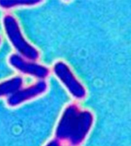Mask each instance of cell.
<instances>
[{"instance_id": "obj_9", "label": "cell", "mask_w": 131, "mask_h": 146, "mask_svg": "<svg viewBox=\"0 0 131 146\" xmlns=\"http://www.w3.org/2000/svg\"><path fill=\"white\" fill-rule=\"evenodd\" d=\"M0 43H1V37H0Z\"/></svg>"}, {"instance_id": "obj_6", "label": "cell", "mask_w": 131, "mask_h": 146, "mask_svg": "<svg viewBox=\"0 0 131 146\" xmlns=\"http://www.w3.org/2000/svg\"><path fill=\"white\" fill-rule=\"evenodd\" d=\"M23 80L21 77H14L0 83V97L12 96L20 90Z\"/></svg>"}, {"instance_id": "obj_3", "label": "cell", "mask_w": 131, "mask_h": 146, "mask_svg": "<svg viewBox=\"0 0 131 146\" xmlns=\"http://www.w3.org/2000/svg\"><path fill=\"white\" fill-rule=\"evenodd\" d=\"M9 62L12 67L24 74L31 75L39 79H44L49 74L48 67L35 63L27 61L20 55L13 54L9 58Z\"/></svg>"}, {"instance_id": "obj_2", "label": "cell", "mask_w": 131, "mask_h": 146, "mask_svg": "<svg viewBox=\"0 0 131 146\" xmlns=\"http://www.w3.org/2000/svg\"><path fill=\"white\" fill-rule=\"evenodd\" d=\"M3 22L5 34L18 52L28 60H36L38 59V50L25 39L16 19L12 15H5Z\"/></svg>"}, {"instance_id": "obj_4", "label": "cell", "mask_w": 131, "mask_h": 146, "mask_svg": "<svg viewBox=\"0 0 131 146\" xmlns=\"http://www.w3.org/2000/svg\"><path fill=\"white\" fill-rule=\"evenodd\" d=\"M47 90V84L44 80L37 82L36 84L25 89H20L14 94L9 97L8 105L10 106H16L25 101L39 96Z\"/></svg>"}, {"instance_id": "obj_1", "label": "cell", "mask_w": 131, "mask_h": 146, "mask_svg": "<svg viewBox=\"0 0 131 146\" xmlns=\"http://www.w3.org/2000/svg\"><path fill=\"white\" fill-rule=\"evenodd\" d=\"M82 115L74 106L67 108L63 113L55 130L56 139L77 146L83 141L87 134L84 122L81 121Z\"/></svg>"}, {"instance_id": "obj_5", "label": "cell", "mask_w": 131, "mask_h": 146, "mask_svg": "<svg viewBox=\"0 0 131 146\" xmlns=\"http://www.w3.org/2000/svg\"><path fill=\"white\" fill-rule=\"evenodd\" d=\"M54 72L73 95L76 96L77 97L81 96L83 90L81 89V85L74 79L68 67L64 63L61 61L55 63L54 65Z\"/></svg>"}, {"instance_id": "obj_8", "label": "cell", "mask_w": 131, "mask_h": 146, "mask_svg": "<svg viewBox=\"0 0 131 146\" xmlns=\"http://www.w3.org/2000/svg\"><path fill=\"white\" fill-rule=\"evenodd\" d=\"M45 146H66L64 145L61 143V141H58L57 139H52L51 141H50L48 144H46Z\"/></svg>"}, {"instance_id": "obj_7", "label": "cell", "mask_w": 131, "mask_h": 146, "mask_svg": "<svg viewBox=\"0 0 131 146\" xmlns=\"http://www.w3.org/2000/svg\"><path fill=\"white\" fill-rule=\"evenodd\" d=\"M41 3V1H0V7L8 9L21 5H34Z\"/></svg>"}]
</instances>
